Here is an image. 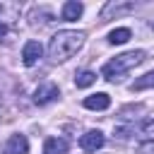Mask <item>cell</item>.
<instances>
[{
    "instance_id": "6da1fadb",
    "label": "cell",
    "mask_w": 154,
    "mask_h": 154,
    "mask_svg": "<svg viewBox=\"0 0 154 154\" xmlns=\"http://www.w3.org/2000/svg\"><path fill=\"white\" fill-rule=\"evenodd\" d=\"M84 31H77V29H63L58 31L51 43H48V58L51 63H65L70 60L82 46H84Z\"/></svg>"
},
{
    "instance_id": "7a4b0ae2",
    "label": "cell",
    "mask_w": 154,
    "mask_h": 154,
    "mask_svg": "<svg viewBox=\"0 0 154 154\" xmlns=\"http://www.w3.org/2000/svg\"><path fill=\"white\" fill-rule=\"evenodd\" d=\"M144 58H147L144 51H128V53H120V55H116L113 60H108V63L101 67V75H103V79H108V82H120L123 75H128L132 67H137Z\"/></svg>"
},
{
    "instance_id": "3957f363",
    "label": "cell",
    "mask_w": 154,
    "mask_h": 154,
    "mask_svg": "<svg viewBox=\"0 0 154 154\" xmlns=\"http://www.w3.org/2000/svg\"><path fill=\"white\" fill-rule=\"evenodd\" d=\"M132 10H135L132 0H108L103 5V10H101V22H108L113 17H123V14L132 12Z\"/></svg>"
},
{
    "instance_id": "277c9868",
    "label": "cell",
    "mask_w": 154,
    "mask_h": 154,
    "mask_svg": "<svg viewBox=\"0 0 154 154\" xmlns=\"http://www.w3.org/2000/svg\"><path fill=\"white\" fill-rule=\"evenodd\" d=\"M58 96H60L58 87H55L53 82H46V84H38V87H36V91H34V103H38V106H46V103L55 101Z\"/></svg>"
},
{
    "instance_id": "5b68a950",
    "label": "cell",
    "mask_w": 154,
    "mask_h": 154,
    "mask_svg": "<svg viewBox=\"0 0 154 154\" xmlns=\"http://www.w3.org/2000/svg\"><path fill=\"white\" fill-rule=\"evenodd\" d=\"M103 132L101 130H89V132H84L82 137H79V147L84 149V152H96V149H101L103 147Z\"/></svg>"
},
{
    "instance_id": "8992f818",
    "label": "cell",
    "mask_w": 154,
    "mask_h": 154,
    "mask_svg": "<svg viewBox=\"0 0 154 154\" xmlns=\"http://www.w3.org/2000/svg\"><path fill=\"white\" fill-rule=\"evenodd\" d=\"M41 53H43V48H41V43H38V41H26V43H24V48H22V63H24L26 67H31V65H36V63H38Z\"/></svg>"
},
{
    "instance_id": "52a82bcc",
    "label": "cell",
    "mask_w": 154,
    "mask_h": 154,
    "mask_svg": "<svg viewBox=\"0 0 154 154\" xmlns=\"http://www.w3.org/2000/svg\"><path fill=\"white\" fill-rule=\"evenodd\" d=\"M19 14H22L19 2H2L0 0V24H10V22L19 19Z\"/></svg>"
},
{
    "instance_id": "ba28073f",
    "label": "cell",
    "mask_w": 154,
    "mask_h": 154,
    "mask_svg": "<svg viewBox=\"0 0 154 154\" xmlns=\"http://www.w3.org/2000/svg\"><path fill=\"white\" fill-rule=\"evenodd\" d=\"M55 19V14L48 10V7H34L31 12H29V24L31 26H41V24H48V22H53Z\"/></svg>"
},
{
    "instance_id": "9c48e42d",
    "label": "cell",
    "mask_w": 154,
    "mask_h": 154,
    "mask_svg": "<svg viewBox=\"0 0 154 154\" xmlns=\"http://www.w3.org/2000/svg\"><path fill=\"white\" fill-rule=\"evenodd\" d=\"M82 12H84V5H82V2H77V0H67V2L63 5V10H60V17H63L65 22H75V19L82 17Z\"/></svg>"
},
{
    "instance_id": "30bf717a",
    "label": "cell",
    "mask_w": 154,
    "mask_h": 154,
    "mask_svg": "<svg viewBox=\"0 0 154 154\" xmlns=\"http://www.w3.org/2000/svg\"><path fill=\"white\" fill-rule=\"evenodd\" d=\"M108 106H111V99H108V94H103V91L91 94V96L84 99V108H89V111H106Z\"/></svg>"
},
{
    "instance_id": "8fae6325",
    "label": "cell",
    "mask_w": 154,
    "mask_h": 154,
    "mask_svg": "<svg viewBox=\"0 0 154 154\" xmlns=\"http://www.w3.org/2000/svg\"><path fill=\"white\" fill-rule=\"evenodd\" d=\"M5 147H7L12 154H26V152H29V140H26L22 132H14V135H10V140L5 142Z\"/></svg>"
},
{
    "instance_id": "7c38bea8",
    "label": "cell",
    "mask_w": 154,
    "mask_h": 154,
    "mask_svg": "<svg viewBox=\"0 0 154 154\" xmlns=\"http://www.w3.org/2000/svg\"><path fill=\"white\" fill-rule=\"evenodd\" d=\"M67 140L65 137H48L43 144V154H67Z\"/></svg>"
},
{
    "instance_id": "4fadbf2b",
    "label": "cell",
    "mask_w": 154,
    "mask_h": 154,
    "mask_svg": "<svg viewBox=\"0 0 154 154\" xmlns=\"http://www.w3.org/2000/svg\"><path fill=\"white\" fill-rule=\"evenodd\" d=\"M130 89L132 91H142V89H154V70L152 72H147V75H142V77H137L132 84H130Z\"/></svg>"
},
{
    "instance_id": "5bb4252c",
    "label": "cell",
    "mask_w": 154,
    "mask_h": 154,
    "mask_svg": "<svg viewBox=\"0 0 154 154\" xmlns=\"http://www.w3.org/2000/svg\"><path fill=\"white\" fill-rule=\"evenodd\" d=\"M130 36H132V34H130V29L120 26V29H113V31L108 34V43H113V46L118 43V46H120V43H125V41L130 38Z\"/></svg>"
},
{
    "instance_id": "9a60e30c",
    "label": "cell",
    "mask_w": 154,
    "mask_h": 154,
    "mask_svg": "<svg viewBox=\"0 0 154 154\" xmlns=\"http://www.w3.org/2000/svg\"><path fill=\"white\" fill-rule=\"evenodd\" d=\"M96 82V72H91V70H84V72H79L77 77H75V84L79 87V89H87V87H91Z\"/></svg>"
},
{
    "instance_id": "2e32d148",
    "label": "cell",
    "mask_w": 154,
    "mask_h": 154,
    "mask_svg": "<svg viewBox=\"0 0 154 154\" xmlns=\"http://www.w3.org/2000/svg\"><path fill=\"white\" fill-rule=\"evenodd\" d=\"M137 132H140V137H144L147 142H154V120H147V123H142Z\"/></svg>"
},
{
    "instance_id": "e0dca14e",
    "label": "cell",
    "mask_w": 154,
    "mask_h": 154,
    "mask_svg": "<svg viewBox=\"0 0 154 154\" xmlns=\"http://www.w3.org/2000/svg\"><path fill=\"white\" fill-rule=\"evenodd\" d=\"M137 154H154V142H144V144L137 149Z\"/></svg>"
},
{
    "instance_id": "ac0fdd59",
    "label": "cell",
    "mask_w": 154,
    "mask_h": 154,
    "mask_svg": "<svg viewBox=\"0 0 154 154\" xmlns=\"http://www.w3.org/2000/svg\"><path fill=\"white\" fill-rule=\"evenodd\" d=\"M7 36V24H0V38Z\"/></svg>"
},
{
    "instance_id": "d6986e66",
    "label": "cell",
    "mask_w": 154,
    "mask_h": 154,
    "mask_svg": "<svg viewBox=\"0 0 154 154\" xmlns=\"http://www.w3.org/2000/svg\"><path fill=\"white\" fill-rule=\"evenodd\" d=\"M0 154H12V152H10V149H7L5 144H2V147H0Z\"/></svg>"
},
{
    "instance_id": "ffe728a7",
    "label": "cell",
    "mask_w": 154,
    "mask_h": 154,
    "mask_svg": "<svg viewBox=\"0 0 154 154\" xmlns=\"http://www.w3.org/2000/svg\"><path fill=\"white\" fill-rule=\"evenodd\" d=\"M149 26H152V29H154V22H149Z\"/></svg>"
}]
</instances>
